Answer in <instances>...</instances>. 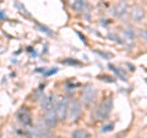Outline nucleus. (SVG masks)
Segmentation results:
<instances>
[{
    "label": "nucleus",
    "mask_w": 147,
    "mask_h": 138,
    "mask_svg": "<svg viewBox=\"0 0 147 138\" xmlns=\"http://www.w3.org/2000/svg\"><path fill=\"white\" fill-rule=\"evenodd\" d=\"M112 108H113V98L112 96H108L104 102H102L96 108L94 113H93L94 119L96 120H107Z\"/></svg>",
    "instance_id": "f257e3e1"
},
{
    "label": "nucleus",
    "mask_w": 147,
    "mask_h": 138,
    "mask_svg": "<svg viewBox=\"0 0 147 138\" xmlns=\"http://www.w3.org/2000/svg\"><path fill=\"white\" fill-rule=\"evenodd\" d=\"M16 119H17V121L20 122L25 128L32 127V123H33V120H32V115L30 113V110L27 109L26 107H22L16 113Z\"/></svg>",
    "instance_id": "f03ea898"
},
{
    "label": "nucleus",
    "mask_w": 147,
    "mask_h": 138,
    "mask_svg": "<svg viewBox=\"0 0 147 138\" xmlns=\"http://www.w3.org/2000/svg\"><path fill=\"white\" fill-rule=\"evenodd\" d=\"M55 111H57L59 120H65L66 116L69 115V100L67 98H61L59 102L55 104Z\"/></svg>",
    "instance_id": "7ed1b4c3"
},
{
    "label": "nucleus",
    "mask_w": 147,
    "mask_h": 138,
    "mask_svg": "<svg viewBox=\"0 0 147 138\" xmlns=\"http://www.w3.org/2000/svg\"><path fill=\"white\" fill-rule=\"evenodd\" d=\"M81 114V105L77 100H71L69 103V116H70L71 121H77Z\"/></svg>",
    "instance_id": "20e7f679"
},
{
    "label": "nucleus",
    "mask_w": 147,
    "mask_h": 138,
    "mask_svg": "<svg viewBox=\"0 0 147 138\" xmlns=\"http://www.w3.org/2000/svg\"><path fill=\"white\" fill-rule=\"evenodd\" d=\"M96 98V89L92 86H87L82 90V102L85 105H91Z\"/></svg>",
    "instance_id": "39448f33"
},
{
    "label": "nucleus",
    "mask_w": 147,
    "mask_h": 138,
    "mask_svg": "<svg viewBox=\"0 0 147 138\" xmlns=\"http://www.w3.org/2000/svg\"><path fill=\"white\" fill-rule=\"evenodd\" d=\"M58 115H57V111L55 109H50V110H45L44 111V122L45 125L49 126V127H53L57 125L58 122Z\"/></svg>",
    "instance_id": "423d86ee"
},
{
    "label": "nucleus",
    "mask_w": 147,
    "mask_h": 138,
    "mask_svg": "<svg viewBox=\"0 0 147 138\" xmlns=\"http://www.w3.org/2000/svg\"><path fill=\"white\" fill-rule=\"evenodd\" d=\"M54 105H55V96L54 95H44L42 100H40V108H42L44 111L45 110L54 109Z\"/></svg>",
    "instance_id": "0eeeda50"
},
{
    "label": "nucleus",
    "mask_w": 147,
    "mask_h": 138,
    "mask_svg": "<svg viewBox=\"0 0 147 138\" xmlns=\"http://www.w3.org/2000/svg\"><path fill=\"white\" fill-rule=\"evenodd\" d=\"M126 10H127V5H126V3L125 1H120L117 5V7H114V11H115V15L118 16H123V15H125L126 13Z\"/></svg>",
    "instance_id": "6e6552de"
},
{
    "label": "nucleus",
    "mask_w": 147,
    "mask_h": 138,
    "mask_svg": "<svg viewBox=\"0 0 147 138\" xmlns=\"http://www.w3.org/2000/svg\"><path fill=\"white\" fill-rule=\"evenodd\" d=\"M144 16H145V12H144V9L141 7H135V10L132 11V18L136 22H140L144 18Z\"/></svg>",
    "instance_id": "1a4fd4ad"
},
{
    "label": "nucleus",
    "mask_w": 147,
    "mask_h": 138,
    "mask_svg": "<svg viewBox=\"0 0 147 138\" xmlns=\"http://www.w3.org/2000/svg\"><path fill=\"white\" fill-rule=\"evenodd\" d=\"M71 137L72 138H90L91 135L86 130H81V128H79V130H75L72 132Z\"/></svg>",
    "instance_id": "9d476101"
},
{
    "label": "nucleus",
    "mask_w": 147,
    "mask_h": 138,
    "mask_svg": "<svg viewBox=\"0 0 147 138\" xmlns=\"http://www.w3.org/2000/svg\"><path fill=\"white\" fill-rule=\"evenodd\" d=\"M109 68H110V70H112L114 73H115V75H117L119 78H121L123 81H127V76H126V73L124 72L123 70H119V68H117L115 66H113L112 64H109Z\"/></svg>",
    "instance_id": "9b49d317"
},
{
    "label": "nucleus",
    "mask_w": 147,
    "mask_h": 138,
    "mask_svg": "<svg viewBox=\"0 0 147 138\" xmlns=\"http://www.w3.org/2000/svg\"><path fill=\"white\" fill-rule=\"evenodd\" d=\"M72 6H74V9H75L76 12H82V11L85 10L86 1H85V0H75Z\"/></svg>",
    "instance_id": "f8f14e48"
},
{
    "label": "nucleus",
    "mask_w": 147,
    "mask_h": 138,
    "mask_svg": "<svg viewBox=\"0 0 147 138\" xmlns=\"http://www.w3.org/2000/svg\"><path fill=\"white\" fill-rule=\"evenodd\" d=\"M34 25H36L37 28L40 29V32H43V33L48 34V36H54V33L48 28V27H45V26H43V25H40V23H38V22H34Z\"/></svg>",
    "instance_id": "ddd939ff"
},
{
    "label": "nucleus",
    "mask_w": 147,
    "mask_h": 138,
    "mask_svg": "<svg viewBox=\"0 0 147 138\" xmlns=\"http://www.w3.org/2000/svg\"><path fill=\"white\" fill-rule=\"evenodd\" d=\"M61 64L69 65V66H80L81 65L80 61H77L76 59H65V60H61Z\"/></svg>",
    "instance_id": "4468645a"
},
{
    "label": "nucleus",
    "mask_w": 147,
    "mask_h": 138,
    "mask_svg": "<svg viewBox=\"0 0 147 138\" xmlns=\"http://www.w3.org/2000/svg\"><path fill=\"white\" fill-rule=\"evenodd\" d=\"M13 4H15V6L18 9V10H20L22 13H25V15H27V16H30V12L28 11H27L26 10V7H24V5H22V4H20V3H18V1H15V3H13Z\"/></svg>",
    "instance_id": "2eb2a0df"
},
{
    "label": "nucleus",
    "mask_w": 147,
    "mask_h": 138,
    "mask_svg": "<svg viewBox=\"0 0 147 138\" xmlns=\"http://www.w3.org/2000/svg\"><path fill=\"white\" fill-rule=\"evenodd\" d=\"M114 128V125L113 123H109V125H105V126H103L102 128H100V131H102L103 133H107V132H110Z\"/></svg>",
    "instance_id": "dca6fc26"
},
{
    "label": "nucleus",
    "mask_w": 147,
    "mask_h": 138,
    "mask_svg": "<svg viewBox=\"0 0 147 138\" xmlns=\"http://www.w3.org/2000/svg\"><path fill=\"white\" fill-rule=\"evenodd\" d=\"M124 34L127 37V39L130 40V42L134 39V32H132V29H126L125 32H124Z\"/></svg>",
    "instance_id": "f3484780"
},
{
    "label": "nucleus",
    "mask_w": 147,
    "mask_h": 138,
    "mask_svg": "<svg viewBox=\"0 0 147 138\" xmlns=\"http://www.w3.org/2000/svg\"><path fill=\"white\" fill-rule=\"evenodd\" d=\"M96 53H97V54L99 55V56H100V58H104V59H110V58H112V56H113V55H110V54L100 53V52H99V50H96Z\"/></svg>",
    "instance_id": "a211bd4d"
},
{
    "label": "nucleus",
    "mask_w": 147,
    "mask_h": 138,
    "mask_svg": "<svg viewBox=\"0 0 147 138\" xmlns=\"http://www.w3.org/2000/svg\"><path fill=\"white\" fill-rule=\"evenodd\" d=\"M58 72V68L54 67V68H50V71H44V75L45 76H50V75H54V73Z\"/></svg>",
    "instance_id": "6ab92c4d"
},
{
    "label": "nucleus",
    "mask_w": 147,
    "mask_h": 138,
    "mask_svg": "<svg viewBox=\"0 0 147 138\" xmlns=\"http://www.w3.org/2000/svg\"><path fill=\"white\" fill-rule=\"evenodd\" d=\"M102 78H104V81L105 82H110V83H112V82H114V80L112 77H108V76H102Z\"/></svg>",
    "instance_id": "aec40b11"
},
{
    "label": "nucleus",
    "mask_w": 147,
    "mask_h": 138,
    "mask_svg": "<svg viewBox=\"0 0 147 138\" xmlns=\"http://www.w3.org/2000/svg\"><path fill=\"white\" fill-rule=\"evenodd\" d=\"M5 17H6L5 13H4L3 11H0V20H1V18H5Z\"/></svg>",
    "instance_id": "412c9836"
},
{
    "label": "nucleus",
    "mask_w": 147,
    "mask_h": 138,
    "mask_svg": "<svg viewBox=\"0 0 147 138\" xmlns=\"http://www.w3.org/2000/svg\"><path fill=\"white\" fill-rule=\"evenodd\" d=\"M0 137H1V133H0Z\"/></svg>",
    "instance_id": "4be33fe9"
}]
</instances>
